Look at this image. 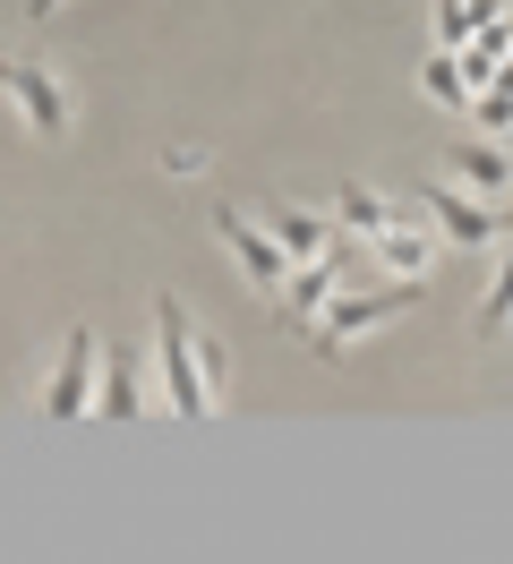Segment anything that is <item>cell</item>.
I'll return each mask as SVG.
<instances>
[{
  "label": "cell",
  "instance_id": "obj_1",
  "mask_svg": "<svg viewBox=\"0 0 513 564\" xmlns=\"http://www.w3.org/2000/svg\"><path fill=\"white\" fill-rule=\"evenodd\" d=\"M154 377H163V411L171 420H214L223 402H214V386H205L197 368V317L180 308V291H154Z\"/></svg>",
  "mask_w": 513,
  "mask_h": 564
},
{
  "label": "cell",
  "instance_id": "obj_2",
  "mask_svg": "<svg viewBox=\"0 0 513 564\" xmlns=\"http://www.w3.org/2000/svg\"><path fill=\"white\" fill-rule=\"evenodd\" d=\"M419 300H428V282H403V274L385 282V291H351V300L334 291V300H325V317L308 325V351H325V359H334V351H351V343L385 334L394 317H410Z\"/></svg>",
  "mask_w": 513,
  "mask_h": 564
},
{
  "label": "cell",
  "instance_id": "obj_3",
  "mask_svg": "<svg viewBox=\"0 0 513 564\" xmlns=\"http://www.w3.org/2000/svg\"><path fill=\"white\" fill-rule=\"evenodd\" d=\"M214 240L232 248V265H239L248 291H282V282L300 274V257L282 248V231H274V223H248V214L223 206V197H214Z\"/></svg>",
  "mask_w": 513,
  "mask_h": 564
},
{
  "label": "cell",
  "instance_id": "obj_4",
  "mask_svg": "<svg viewBox=\"0 0 513 564\" xmlns=\"http://www.w3.org/2000/svg\"><path fill=\"white\" fill-rule=\"evenodd\" d=\"M103 334L95 325H68V343H61V368H52V386H43V420H86L103 402Z\"/></svg>",
  "mask_w": 513,
  "mask_h": 564
},
{
  "label": "cell",
  "instance_id": "obj_5",
  "mask_svg": "<svg viewBox=\"0 0 513 564\" xmlns=\"http://www.w3.org/2000/svg\"><path fill=\"white\" fill-rule=\"evenodd\" d=\"M419 214L445 231V248H505L513 240V214H496L488 197H462V188H445V180L419 188Z\"/></svg>",
  "mask_w": 513,
  "mask_h": 564
},
{
  "label": "cell",
  "instance_id": "obj_6",
  "mask_svg": "<svg viewBox=\"0 0 513 564\" xmlns=\"http://www.w3.org/2000/svg\"><path fill=\"white\" fill-rule=\"evenodd\" d=\"M9 104H18V120L34 138H68V86L43 61H9Z\"/></svg>",
  "mask_w": 513,
  "mask_h": 564
},
{
  "label": "cell",
  "instance_id": "obj_7",
  "mask_svg": "<svg viewBox=\"0 0 513 564\" xmlns=\"http://www.w3.org/2000/svg\"><path fill=\"white\" fill-rule=\"evenodd\" d=\"M334 291H342V257H308L300 274L282 282V291H274V300H282V317H274V325H291V334H308V325H317V308H325Z\"/></svg>",
  "mask_w": 513,
  "mask_h": 564
},
{
  "label": "cell",
  "instance_id": "obj_8",
  "mask_svg": "<svg viewBox=\"0 0 513 564\" xmlns=\"http://www.w3.org/2000/svg\"><path fill=\"white\" fill-rule=\"evenodd\" d=\"M266 223L282 231V248H291L300 265H308V257H342V223H325V214H317V206H300V197H274V206H266Z\"/></svg>",
  "mask_w": 513,
  "mask_h": 564
},
{
  "label": "cell",
  "instance_id": "obj_9",
  "mask_svg": "<svg viewBox=\"0 0 513 564\" xmlns=\"http://www.w3.org/2000/svg\"><path fill=\"white\" fill-rule=\"evenodd\" d=\"M103 420H146V359L120 343V351L103 359V402H95Z\"/></svg>",
  "mask_w": 513,
  "mask_h": 564
},
{
  "label": "cell",
  "instance_id": "obj_10",
  "mask_svg": "<svg viewBox=\"0 0 513 564\" xmlns=\"http://www.w3.org/2000/svg\"><path fill=\"white\" fill-rule=\"evenodd\" d=\"M445 172H462L479 197H505V188H513V163H505V145H496V138H453Z\"/></svg>",
  "mask_w": 513,
  "mask_h": 564
},
{
  "label": "cell",
  "instance_id": "obj_11",
  "mask_svg": "<svg viewBox=\"0 0 513 564\" xmlns=\"http://www.w3.org/2000/svg\"><path fill=\"white\" fill-rule=\"evenodd\" d=\"M376 248V265L385 274H403V282H428V265H437V248H445V231H410V223H394L385 240H368Z\"/></svg>",
  "mask_w": 513,
  "mask_h": 564
},
{
  "label": "cell",
  "instance_id": "obj_12",
  "mask_svg": "<svg viewBox=\"0 0 513 564\" xmlns=\"http://www.w3.org/2000/svg\"><path fill=\"white\" fill-rule=\"evenodd\" d=\"M334 223H342V231H351V240H385V231H394L403 214L385 206L376 188H360V180H351V188H342V197H334Z\"/></svg>",
  "mask_w": 513,
  "mask_h": 564
},
{
  "label": "cell",
  "instance_id": "obj_13",
  "mask_svg": "<svg viewBox=\"0 0 513 564\" xmlns=\"http://www.w3.org/2000/svg\"><path fill=\"white\" fill-rule=\"evenodd\" d=\"M419 95H428V104H445V111H462V104H471L462 52H428V61H419Z\"/></svg>",
  "mask_w": 513,
  "mask_h": 564
},
{
  "label": "cell",
  "instance_id": "obj_14",
  "mask_svg": "<svg viewBox=\"0 0 513 564\" xmlns=\"http://www.w3.org/2000/svg\"><path fill=\"white\" fill-rule=\"evenodd\" d=\"M513 325V240L496 248V282H488V300H479V343H496Z\"/></svg>",
  "mask_w": 513,
  "mask_h": 564
},
{
  "label": "cell",
  "instance_id": "obj_15",
  "mask_svg": "<svg viewBox=\"0 0 513 564\" xmlns=\"http://www.w3.org/2000/svg\"><path fill=\"white\" fill-rule=\"evenodd\" d=\"M471 35H479V26H471V9H462V0H437V52H462Z\"/></svg>",
  "mask_w": 513,
  "mask_h": 564
},
{
  "label": "cell",
  "instance_id": "obj_16",
  "mask_svg": "<svg viewBox=\"0 0 513 564\" xmlns=\"http://www.w3.org/2000/svg\"><path fill=\"white\" fill-rule=\"evenodd\" d=\"M479 129H488V138H505V129H513V95H505V86H479Z\"/></svg>",
  "mask_w": 513,
  "mask_h": 564
},
{
  "label": "cell",
  "instance_id": "obj_17",
  "mask_svg": "<svg viewBox=\"0 0 513 564\" xmlns=\"http://www.w3.org/2000/svg\"><path fill=\"white\" fill-rule=\"evenodd\" d=\"M163 172H171V180H197L205 154H197V145H163Z\"/></svg>",
  "mask_w": 513,
  "mask_h": 564
},
{
  "label": "cell",
  "instance_id": "obj_18",
  "mask_svg": "<svg viewBox=\"0 0 513 564\" xmlns=\"http://www.w3.org/2000/svg\"><path fill=\"white\" fill-rule=\"evenodd\" d=\"M471 26L488 35V26H505V0H471Z\"/></svg>",
  "mask_w": 513,
  "mask_h": 564
},
{
  "label": "cell",
  "instance_id": "obj_19",
  "mask_svg": "<svg viewBox=\"0 0 513 564\" xmlns=\"http://www.w3.org/2000/svg\"><path fill=\"white\" fill-rule=\"evenodd\" d=\"M52 9H61V0H26V9H18V18H26V26H43V18H52Z\"/></svg>",
  "mask_w": 513,
  "mask_h": 564
},
{
  "label": "cell",
  "instance_id": "obj_20",
  "mask_svg": "<svg viewBox=\"0 0 513 564\" xmlns=\"http://www.w3.org/2000/svg\"><path fill=\"white\" fill-rule=\"evenodd\" d=\"M488 35H496V43H505V52H513V18H505V26H488Z\"/></svg>",
  "mask_w": 513,
  "mask_h": 564
}]
</instances>
